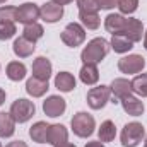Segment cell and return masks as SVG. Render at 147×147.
Returning a JSON list of instances; mask_svg holds the SVG:
<instances>
[{"label": "cell", "instance_id": "obj_28", "mask_svg": "<svg viewBox=\"0 0 147 147\" xmlns=\"http://www.w3.org/2000/svg\"><path fill=\"white\" fill-rule=\"evenodd\" d=\"M132 91L142 98H147V74H139L132 80Z\"/></svg>", "mask_w": 147, "mask_h": 147}, {"label": "cell", "instance_id": "obj_36", "mask_svg": "<svg viewBox=\"0 0 147 147\" xmlns=\"http://www.w3.org/2000/svg\"><path fill=\"white\" fill-rule=\"evenodd\" d=\"M51 2H55L58 5H67V3H72L74 0H51Z\"/></svg>", "mask_w": 147, "mask_h": 147}, {"label": "cell", "instance_id": "obj_13", "mask_svg": "<svg viewBox=\"0 0 147 147\" xmlns=\"http://www.w3.org/2000/svg\"><path fill=\"white\" fill-rule=\"evenodd\" d=\"M69 139V130L60 125V123H55V125H50L48 127V134H46V144H51V146H57V144H62V142H67Z\"/></svg>", "mask_w": 147, "mask_h": 147}, {"label": "cell", "instance_id": "obj_32", "mask_svg": "<svg viewBox=\"0 0 147 147\" xmlns=\"http://www.w3.org/2000/svg\"><path fill=\"white\" fill-rule=\"evenodd\" d=\"M79 12H98L99 7L94 0H77Z\"/></svg>", "mask_w": 147, "mask_h": 147}, {"label": "cell", "instance_id": "obj_26", "mask_svg": "<svg viewBox=\"0 0 147 147\" xmlns=\"http://www.w3.org/2000/svg\"><path fill=\"white\" fill-rule=\"evenodd\" d=\"M43 34H45V29H43V26L38 24V22L26 24L24 29H22V36L26 38V39H29V41H33V43H36L38 39H41Z\"/></svg>", "mask_w": 147, "mask_h": 147}, {"label": "cell", "instance_id": "obj_3", "mask_svg": "<svg viewBox=\"0 0 147 147\" xmlns=\"http://www.w3.org/2000/svg\"><path fill=\"white\" fill-rule=\"evenodd\" d=\"M9 113L12 115V118L16 120V123H26V121H29L34 116L36 106H34L33 101L21 98V99H16L10 105V111Z\"/></svg>", "mask_w": 147, "mask_h": 147}, {"label": "cell", "instance_id": "obj_8", "mask_svg": "<svg viewBox=\"0 0 147 147\" xmlns=\"http://www.w3.org/2000/svg\"><path fill=\"white\" fill-rule=\"evenodd\" d=\"M39 17H41L39 7H38L36 3H33V2H24L22 5L17 7V21L22 22L24 26L36 22Z\"/></svg>", "mask_w": 147, "mask_h": 147}, {"label": "cell", "instance_id": "obj_4", "mask_svg": "<svg viewBox=\"0 0 147 147\" xmlns=\"http://www.w3.org/2000/svg\"><path fill=\"white\" fill-rule=\"evenodd\" d=\"M146 135V128L139 121L127 123L121 130V146L123 147H137Z\"/></svg>", "mask_w": 147, "mask_h": 147}, {"label": "cell", "instance_id": "obj_12", "mask_svg": "<svg viewBox=\"0 0 147 147\" xmlns=\"http://www.w3.org/2000/svg\"><path fill=\"white\" fill-rule=\"evenodd\" d=\"M125 38H128L132 43H137V41H142V36H144V26L139 19H127V24H125V29L121 33Z\"/></svg>", "mask_w": 147, "mask_h": 147}, {"label": "cell", "instance_id": "obj_11", "mask_svg": "<svg viewBox=\"0 0 147 147\" xmlns=\"http://www.w3.org/2000/svg\"><path fill=\"white\" fill-rule=\"evenodd\" d=\"M111 94H113V103H116V99H123L127 96H132V80L128 79H115L110 86Z\"/></svg>", "mask_w": 147, "mask_h": 147}, {"label": "cell", "instance_id": "obj_31", "mask_svg": "<svg viewBox=\"0 0 147 147\" xmlns=\"http://www.w3.org/2000/svg\"><path fill=\"white\" fill-rule=\"evenodd\" d=\"M139 7V0H118V9L121 14H134Z\"/></svg>", "mask_w": 147, "mask_h": 147}, {"label": "cell", "instance_id": "obj_25", "mask_svg": "<svg viewBox=\"0 0 147 147\" xmlns=\"http://www.w3.org/2000/svg\"><path fill=\"white\" fill-rule=\"evenodd\" d=\"M98 137L101 142H113L115 137H116V127L111 120H106L101 123L99 130H98Z\"/></svg>", "mask_w": 147, "mask_h": 147}, {"label": "cell", "instance_id": "obj_10", "mask_svg": "<svg viewBox=\"0 0 147 147\" xmlns=\"http://www.w3.org/2000/svg\"><path fill=\"white\" fill-rule=\"evenodd\" d=\"M39 12H41V19L45 22L53 24V22H58L63 17V5H58L55 2H46V3L41 5Z\"/></svg>", "mask_w": 147, "mask_h": 147}, {"label": "cell", "instance_id": "obj_1", "mask_svg": "<svg viewBox=\"0 0 147 147\" xmlns=\"http://www.w3.org/2000/svg\"><path fill=\"white\" fill-rule=\"evenodd\" d=\"M110 43L105 39V38H94L87 43V46L82 50L80 53V60L84 63H92V65H98L110 51Z\"/></svg>", "mask_w": 147, "mask_h": 147}, {"label": "cell", "instance_id": "obj_16", "mask_svg": "<svg viewBox=\"0 0 147 147\" xmlns=\"http://www.w3.org/2000/svg\"><path fill=\"white\" fill-rule=\"evenodd\" d=\"M127 19L123 17V14H110L105 19V29L111 34H121L125 29Z\"/></svg>", "mask_w": 147, "mask_h": 147}, {"label": "cell", "instance_id": "obj_29", "mask_svg": "<svg viewBox=\"0 0 147 147\" xmlns=\"http://www.w3.org/2000/svg\"><path fill=\"white\" fill-rule=\"evenodd\" d=\"M0 21L16 22V21H17V7H12V5L0 7Z\"/></svg>", "mask_w": 147, "mask_h": 147}, {"label": "cell", "instance_id": "obj_24", "mask_svg": "<svg viewBox=\"0 0 147 147\" xmlns=\"http://www.w3.org/2000/svg\"><path fill=\"white\" fill-rule=\"evenodd\" d=\"M48 123L45 121H36L31 128H29V137L38 142V144H45L46 142V134H48Z\"/></svg>", "mask_w": 147, "mask_h": 147}, {"label": "cell", "instance_id": "obj_2", "mask_svg": "<svg viewBox=\"0 0 147 147\" xmlns=\"http://www.w3.org/2000/svg\"><path fill=\"white\" fill-rule=\"evenodd\" d=\"M70 127H72V132L80 137V139H87L92 135L94 128H96V121H94V116L86 113V111H79L75 113L70 120Z\"/></svg>", "mask_w": 147, "mask_h": 147}, {"label": "cell", "instance_id": "obj_42", "mask_svg": "<svg viewBox=\"0 0 147 147\" xmlns=\"http://www.w3.org/2000/svg\"><path fill=\"white\" fill-rule=\"evenodd\" d=\"M0 147H2V144H0Z\"/></svg>", "mask_w": 147, "mask_h": 147}, {"label": "cell", "instance_id": "obj_21", "mask_svg": "<svg viewBox=\"0 0 147 147\" xmlns=\"http://www.w3.org/2000/svg\"><path fill=\"white\" fill-rule=\"evenodd\" d=\"M16 132V120L10 113H0V137L7 139L12 137Z\"/></svg>", "mask_w": 147, "mask_h": 147}, {"label": "cell", "instance_id": "obj_37", "mask_svg": "<svg viewBox=\"0 0 147 147\" xmlns=\"http://www.w3.org/2000/svg\"><path fill=\"white\" fill-rule=\"evenodd\" d=\"M3 103H5V91L0 87V106H2Z\"/></svg>", "mask_w": 147, "mask_h": 147}, {"label": "cell", "instance_id": "obj_39", "mask_svg": "<svg viewBox=\"0 0 147 147\" xmlns=\"http://www.w3.org/2000/svg\"><path fill=\"white\" fill-rule=\"evenodd\" d=\"M144 48L147 50V31L144 33Z\"/></svg>", "mask_w": 147, "mask_h": 147}, {"label": "cell", "instance_id": "obj_22", "mask_svg": "<svg viewBox=\"0 0 147 147\" xmlns=\"http://www.w3.org/2000/svg\"><path fill=\"white\" fill-rule=\"evenodd\" d=\"M7 77L10 79V80H14V82H19V80H22L24 77H26V72H28V69H26V65L22 63V62H10L9 65H7Z\"/></svg>", "mask_w": 147, "mask_h": 147}, {"label": "cell", "instance_id": "obj_27", "mask_svg": "<svg viewBox=\"0 0 147 147\" xmlns=\"http://www.w3.org/2000/svg\"><path fill=\"white\" fill-rule=\"evenodd\" d=\"M79 19H80L82 26L87 28V29H98L99 24H101V19H99L98 12H79Z\"/></svg>", "mask_w": 147, "mask_h": 147}, {"label": "cell", "instance_id": "obj_35", "mask_svg": "<svg viewBox=\"0 0 147 147\" xmlns=\"http://www.w3.org/2000/svg\"><path fill=\"white\" fill-rule=\"evenodd\" d=\"M86 147H105V144L101 140H92V142H87Z\"/></svg>", "mask_w": 147, "mask_h": 147}, {"label": "cell", "instance_id": "obj_40", "mask_svg": "<svg viewBox=\"0 0 147 147\" xmlns=\"http://www.w3.org/2000/svg\"><path fill=\"white\" fill-rule=\"evenodd\" d=\"M144 147H147V137H146V140H144Z\"/></svg>", "mask_w": 147, "mask_h": 147}, {"label": "cell", "instance_id": "obj_9", "mask_svg": "<svg viewBox=\"0 0 147 147\" xmlns=\"http://www.w3.org/2000/svg\"><path fill=\"white\" fill-rule=\"evenodd\" d=\"M65 110H67V103L60 96H50L43 101V111L50 118H57V116L63 115Z\"/></svg>", "mask_w": 147, "mask_h": 147}, {"label": "cell", "instance_id": "obj_23", "mask_svg": "<svg viewBox=\"0 0 147 147\" xmlns=\"http://www.w3.org/2000/svg\"><path fill=\"white\" fill-rule=\"evenodd\" d=\"M110 46L116 53H127V51H130L134 48V43L128 38H125L123 34H113V38L110 41Z\"/></svg>", "mask_w": 147, "mask_h": 147}, {"label": "cell", "instance_id": "obj_6", "mask_svg": "<svg viewBox=\"0 0 147 147\" xmlns=\"http://www.w3.org/2000/svg\"><path fill=\"white\" fill-rule=\"evenodd\" d=\"M111 98L110 86H98L87 92V105L92 110H103Z\"/></svg>", "mask_w": 147, "mask_h": 147}, {"label": "cell", "instance_id": "obj_34", "mask_svg": "<svg viewBox=\"0 0 147 147\" xmlns=\"http://www.w3.org/2000/svg\"><path fill=\"white\" fill-rule=\"evenodd\" d=\"M5 147H28V144L24 140H14V142H9Z\"/></svg>", "mask_w": 147, "mask_h": 147}, {"label": "cell", "instance_id": "obj_18", "mask_svg": "<svg viewBox=\"0 0 147 147\" xmlns=\"http://www.w3.org/2000/svg\"><path fill=\"white\" fill-rule=\"evenodd\" d=\"M48 89H50L48 80H41V79L34 77V75H33L31 79H28V82H26V91H28V94L33 96V98H41Z\"/></svg>", "mask_w": 147, "mask_h": 147}, {"label": "cell", "instance_id": "obj_19", "mask_svg": "<svg viewBox=\"0 0 147 147\" xmlns=\"http://www.w3.org/2000/svg\"><path fill=\"white\" fill-rule=\"evenodd\" d=\"M79 77L82 80V84L86 86H94L98 80H99V72H98V67L92 65V63H84L80 72H79Z\"/></svg>", "mask_w": 147, "mask_h": 147}, {"label": "cell", "instance_id": "obj_5", "mask_svg": "<svg viewBox=\"0 0 147 147\" xmlns=\"http://www.w3.org/2000/svg\"><path fill=\"white\" fill-rule=\"evenodd\" d=\"M62 41L70 46V48H75V46H80L84 41H86V29L79 24V22H70L65 26V29L62 31Z\"/></svg>", "mask_w": 147, "mask_h": 147}, {"label": "cell", "instance_id": "obj_15", "mask_svg": "<svg viewBox=\"0 0 147 147\" xmlns=\"http://www.w3.org/2000/svg\"><path fill=\"white\" fill-rule=\"evenodd\" d=\"M33 75L41 80H50L51 77V62L46 57H38L33 62Z\"/></svg>", "mask_w": 147, "mask_h": 147}, {"label": "cell", "instance_id": "obj_33", "mask_svg": "<svg viewBox=\"0 0 147 147\" xmlns=\"http://www.w3.org/2000/svg\"><path fill=\"white\" fill-rule=\"evenodd\" d=\"M94 2H96L98 7L103 9V10H111V9H115V7H118V0H94Z\"/></svg>", "mask_w": 147, "mask_h": 147}, {"label": "cell", "instance_id": "obj_14", "mask_svg": "<svg viewBox=\"0 0 147 147\" xmlns=\"http://www.w3.org/2000/svg\"><path fill=\"white\" fill-rule=\"evenodd\" d=\"M12 50H14V53H16L19 58H28V57H31V55L34 53L36 43H33V41L26 39L24 36H21V38H17V39L14 41Z\"/></svg>", "mask_w": 147, "mask_h": 147}, {"label": "cell", "instance_id": "obj_20", "mask_svg": "<svg viewBox=\"0 0 147 147\" xmlns=\"http://www.w3.org/2000/svg\"><path fill=\"white\" fill-rule=\"evenodd\" d=\"M55 87L62 92H70L75 89V77L70 72H60L55 77Z\"/></svg>", "mask_w": 147, "mask_h": 147}, {"label": "cell", "instance_id": "obj_7", "mask_svg": "<svg viewBox=\"0 0 147 147\" xmlns=\"http://www.w3.org/2000/svg\"><path fill=\"white\" fill-rule=\"evenodd\" d=\"M146 67V58L142 55H128L118 60V69L121 74H139Z\"/></svg>", "mask_w": 147, "mask_h": 147}, {"label": "cell", "instance_id": "obj_30", "mask_svg": "<svg viewBox=\"0 0 147 147\" xmlns=\"http://www.w3.org/2000/svg\"><path fill=\"white\" fill-rule=\"evenodd\" d=\"M17 33L16 29V24L14 22H5V21H0V41H5V39H10Z\"/></svg>", "mask_w": 147, "mask_h": 147}, {"label": "cell", "instance_id": "obj_41", "mask_svg": "<svg viewBox=\"0 0 147 147\" xmlns=\"http://www.w3.org/2000/svg\"><path fill=\"white\" fill-rule=\"evenodd\" d=\"M5 2H7V0H0V3H5Z\"/></svg>", "mask_w": 147, "mask_h": 147}, {"label": "cell", "instance_id": "obj_38", "mask_svg": "<svg viewBox=\"0 0 147 147\" xmlns=\"http://www.w3.org/2000/svg\"><path fill=\"white\" fill-rule=\"evenodd\" d=\"M53 147H75L74 144H70V142H62V144H57V146Z\"/></svg>", "mask_w": 147, "mask_h": 147}, {"label": "cell", "instance_id": "obj_17", "mask_svg": "<svg viewBox=\"0 0 147 147\" xmlns=\"http://www.w3.org/2000/svg\"><path fill=\"white\" fill-rule=\"evenodd\" d=\"M121 108H123V111L127 115H130V116H140L144 113V110H146L144 108V103L139 98H135V96L123 98L121 99Z\"/></svg>", "mask_w": 147, "mask_h": 147}]
</instances>
